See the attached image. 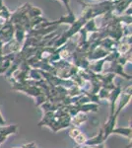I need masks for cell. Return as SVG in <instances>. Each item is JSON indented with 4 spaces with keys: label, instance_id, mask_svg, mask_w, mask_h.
Instances as JSON below:
<instances>
[]
</instances>
